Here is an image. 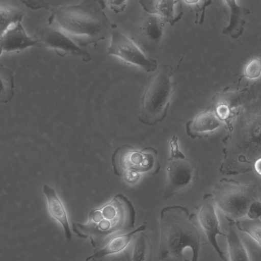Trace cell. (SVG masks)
<instances>
[{
  "label": "cell",
  "instance_id": "30bf717a",
  "mask_svg": "<svg viewBox=\"0 0 261 261\" xmlns=\"http://www.w3.org/2000/svg\"><path fill=\"white\" fill-rule=\"evenodd\" d=\"M34 38L39 43L40 47L51 48L60 57L72 56L85 62L91 60L89 52L77 46L63 33L48 24L38 27Z\"/></svg>",
  "mask_w": 261,
  "mask_h": 261
},
{
  "label": "cell",
  "instance_id": "603a6c76",
  "mask_svg": "<svg viewBox=\"0 0 261 261\" xmlns=\"http://www.w3.org/2000/svg\"><path fill=\"white\" fill-rule=\"evenodd\" d=\"M240 231L246 232L261 246V221L259 219L252 220L243 218L235 222Z\"/></svg>",
  "mask_w": 261,
  "mask_h": 261
},
{
  "label": "cell",
  "instance_id": "e0dca14e",
  "mask_svg": "<svg viewBox=\"0 0 261 261\" xmlns=\"http://www.w3.org/2000/svg\"><path fill=\"white\" fill-rule=\"evenodd\" d=\"M43 192L47 203L48 212L51 216L62 225L65 238L67 242L72 239V233L65 207L56 191L47 184H44Z\"/></svg>",
  "mask_w": 261,
  "mask_h": 261
},
{
  "label": "cell",
  "instance_id": "d6986e66",
  "mask_svg": "<svg viewBox=\"0 0 261 261\" xmlns=\"http://www.w3.org/2000/svg\"><path fill=\"white\" fill-rule=\"evenodd\" d=\"M228 226L225 236L227 240V261H250L248 252L238 232L235 222L227 220Z\"/></svg>",
  "mask_w": 261,
  "mask_h": 261
},
{
  "label": "cell",
  "instance_id": "d4e9b609",
  "mask_svg": "<svg viewBox=\"0 0 261 261\" xmlns=\"http://www.w3.org/2000/svg\"><path fill=\"white\" fill-rule=\"evenodd\" d=\"M261 74V59L253 58L251 59L245 67L244 74L239 81L243 77L254 79Z\"/></svg>",
  "mask_w": 261,
  "mask_h": 261
},
{
  "label": "cell",
  "instance_id": "277c9868",
  "mask_svg": "<svg viewBox=\"0 0 261 261\" xmlns=\"http://www.w3.org/2000/svg\"><path fill=\"white\" fill-rule=\"evenodd\" d=\"M135 221L136 211L132 202L119 193L101 206L92 210L86 223H72V229L79 237L89 239L96 248L113 237L132 230Z\"/></svg>",
  "mask_w": 261,
  "mask_h": 261
},
{
  "label": "cell",
  "instance_id": "3957f363",
  "mask_svg": "<svg viewBox=\"0 0 261 261\" xmlns=\"http://www.w3.org/2000/svg\"><path fill=\"white\" fill-rule=\"evenodd\" d=\"M103 2L84 1L50 10L48 25L58 30L80 47L97 43L111 34L113 23L106 14Z\"/></svg>",
  "mask_w": 261,
  "mask_h": 261
},
{
  "label": "cell",
  "instance_id": "7c38bea8",
  "mask_svg": "<svg viewBox=\"0 0 261 261\" xmlns=\"http://www.w3.org/2000/svg\"><path fill=\"white\" fill-rule=\"evenodd\" d=\"M139 3L147 13L153 14L174 26L184 15L181 1H140Z\"/></svg>",
  "mask_w": 261,
  "mask_h": 261
},
{
  "label": "cell",
  "instance_id": "ba28073f",
  "mask_svg": "<svg viewBox=\"0 0 261 261\" xmlns=\"http://www.w3.org/2000/svg\"><path fill=\"white\" fill-rule=\"evenodd\" d=\"M178 137L173 135L170 141V154L167 162V178L163 194L164 200L188 187L193 182L195 167L179 149Z\"/></svg>",
  "mask_w": 261,
  "mask_h": 261
},
{
  "label": "cell",
  "instance_id": "cb8c5ba5",
  "mask_svg": "<svg viewBox=\"0 0 261 261\" xmlns=\"http://www.w3.org/2000/svg\"><path fill=\"white\" fill-rule=\"evenodd\" d=\"M188 6L191 12L195 17L194 22L196 24H203L205 19V14L206 8L210 6L212 1H184Z\"/></svg>",
  "mask_w": 261,
  "mask_h": 261
},
{
  "label": "cell",
  "instance_id": "5b68a950",
  "mask_svg": "<svg viewBox=\"0 0 261 261\" xmlns=\"http://www.w3.org/2000/svg\"><path fill=\"white\" fill-rule=\"evenodd\" d=\"M177 69L163 65L152 75L141 98L140 122L154 126L165 119L175 89L172 76Z\"/></svg>",
  "mask_w": 261,
  "mask_h": 261
},
{
  "label": "cell",
  "instance_id": "8fae6325",
  "mask_svg": "<svg viewBox=\"0 0 261 261\" xmlns=\"http://www.w3.org/2000/svg\"><path fill=\"white\" fill-rule=\"evenodd\" d=\"M216 204L212 194H205L197 208L198 223L207 241L222 261H227L226 255L217 242L218 235L225 236L220 229L219 221L216 211Z\"/></svg>",
  "mask_w": 261,
  "mask_h": 261
},
{
  "label": "cell",
  "instance_id": "52a82bcc",
  "mask_svg": "<svg viewBox=\"0 0 261 261\" xmlns=\"http://www.w3.org/2000/svg\"><path fill=\"white\" fill-rule=\"evenodd\" d=\"M212 195L216 206L226 220L234 222L244 218L251 203L258 200L256 185L243 184L225 178L216 184Z\"/></svg>",
  "mask_w": 261,
  "mask_h": 261
},
{
  "label": "cell",
  "instance_id": "83f0119b",
  "mask_svg": "<svg viewBox=\"0 0 261 261\" xmlns=\"http://www.w3.org/2000/svg\"><path fill=\"white\" fill-rule=\"evenodd\" d=\"M110 8L115 13L123 12L126 6L127 1H108L106 2Z\"/></svg>",
  "mask_w": 261,
  "mask_h": 261
},
{
  "label": "cell",
  "instance_id": "7402d4cb",
  "mask_svg": "<svg viewBox=\"0 0 261 261\" xmlns=\"http://www.w3.org/2000/svg\"><path fill=\"white\" fill-rule=\"evenodd\" d=\"M0 102L6 103L14 96V76L13 71L2 64L0 66Z\"/></svg>",
  "mask_w": 261,
  "mask_h": 261
},
{
  "label": "cell",
  "instance_id": "f1b7e54d",
  "mask_svg": "<svg viewBox=\"0 0 261 261\" xmlns=\"http://www.w3.org/2000/svg\"><path fill=\"white\" fill-rule=\"evenodd\" d=\"M253 169L261 176V158L258 159L254 163Z\"/></svg>",
  "mask_w": 261,
  "mask_h": 261
},
{
  "label": "cell",
  "instance_id": "ac0fdd59",
  "mask_svg": "<svg viewBox=\"0 0 261 261\" xmlns=\"http://www.w3.org/2000/svg\"><path fill=\"white\" fill-rule=\"evenodd\" d=\"M123 251L127 261H151L153 246L148 236L141 231L134 236Z\"/></svg>",
  "mask_w": 261,
  "mask_h": 261
},
{
  "label": "cell",
  "instance_id": "484cf974",
  "mask_svg": "<svg viewBox=\"0 0 261 261\" xmlns=\"http://www.w3.org/2000/svg\"><path fill=\"white\" fill-rule=\"evenodd\" d=\"M27 7L37 10L42 8L49 9L50 10L56 7L64 5L66 2L59 1H21Z\"/></svg>",
  "mask_w": 261,
  "mask_h": 261
},
{
  "label": "cell",
  "instance_id": "4316f807",
  "mask_svg": "<svg viewBox=\"0 0 261 261\" xmlns=\"http://www.w3.org/2000/svg\"><path fill=\"white\" fill-rule=\"evenodd\" d=\"M246 216L250 220L259 219L261 217V202L257 200L252 202L248 209Z\"/></svg>",
  "mask_w": 261,
  "mask_h": 261
},
{
  "label": "cell",
  "instance_id": "9c48e42d",
  "mask_svg": "<svg viewBox=\"0 0 261 261\" xmlns=\"http://www.w3.org/2000/svg\"><path fill=\"white\" fill-rule=\"evenodd\" d=\"M107 54L120 59L124 62L150 72L157 69V61L147 56L129 38L122 33L115 24L111 33Z\"/></svg>",
  "mask_w": 261,
  "mask_h": 261
},
{
  "label": "cell",
  "instance_id": "5bb4252c",
  "mask_svg": "<svg viewBox=\"0 0 261 261\" xmlns=\"http://www.w3.org/2000/svg\"><path fill=\"white\" fill-rule=\"evenodd\" d=\"M223 123L209 108L198 113L186 124V132L191 138L206 136L219 128Z\"/></svg>",
  "mask_w": 261,
  "mask_h": 261
},
{
  "label": "cell",
  "instance_id": "4fadbf2b",
  "mask_svg": "<svg viewBox=\"0 0 261 261\" xmlns=\"http://www.w3.org/2000/svg\"><path fill=\"white\" fill-rule=\"evenodd\" d=\"M1 55L17 52L30 47H40L37 40L30 37L21 23L11 28L1 36Z\"/></svg>",
  "mask_w": 261,
  "mask_h": 261
},
{
  "label": "cell",
  "instance_id": "ffe728a7",
  "mask_svg": "<svg viewBox=\"0 0 261 261\" xmlns=\"http://www.w3.org/2000/svg\"><path fill=\"white\" fill-rule=\"evenodd\" d=\"M164 23L156 15L145 13L138 25L139 33L145 39L151 41H159L163 33Z\"/></svg>",
  "mask_w": 261,
  "mask_h": 261
},
{
  "label": "cell",
  "instance_id": "8992f818",
  "mask_svg": "<svg viewBox=\"0 0 261 261\" xmlns=\"http://www.w3.org/2000/svg\"><path fill=\"white\" fill-rule=\"evenodd\" d=\"M111 163L114 174L132 184L141 176L157 174L161 168L156 149L152 147L137 148L128 144L115 150Z\"/></svg>",
  "mask_w": 261,
  "mask_h": 261
},
{
  "label": "cell",
  "instance_id": "6da1fadb",
  "mask_svg": "<svg viewBox=\"0 0 261 261\" xmlns=\"http://www.w3.org/2000/svg\"><path fill=\"white\" fill-rule=\"evenodd\" d=\"M226 125L220 172L237 175L253 171L261 158V107L236 109Z\"/></svg>",
  "mask_w": 261,
  "mask_h": 261
},
{
  "label": "cell",
  "instance_id": "7a4b0ae2",
  "mask_svg": "<svg viewBox=\"0 0 261 261\" xmlns=\"http://www.w3.org/2000/svg\"><path fill=\"white\" fill-rule=\"evenodd\" d=\"M207 243L196 214L181 205L162 209L159 247L160 260L198 261L200 249Z\"/></svg>",
  "mask_w": 261,
  "mask_h": 261
},
{
  "label": "cell",
  "instance_id": "9a60e30c",
  "mask_svg": "<svg viewBox=\"0 0 261 261\" xmlns=\"http://www.w3.org/2000/svg\"><path fill=\"white\" fill-rule=\"evenodd\" d=\"M224 11L227 15L228 24L222 31L223 34L236 39L244 31L246 17L250 13L249 10L238 5L235 1H223Z\"/></svg>",
  "mask_w": 261,
  "mask_h": 261
},
{
  "label": "cell",
  "instance_id": "2e32d148",
  "mask_svg": "<svg viewBox=\"0 0 261 261\" xmlns=\"http://www.w3.org/2000/svg\"><path fill=\"white\" fill-rule=\"evenodd\" d=\"M145 222L137 228L126 233H122L111 238L105 246L92 255L88 256L84 261H98L110 255L116 254L124 251L134 236L138 232L146 229Z\"/></svg>",
  "mask_w": 261,
  "mask_h": 261
},
{
  "label": "cell",
  "instance_id": "44dd1931",
  "mask_svg": "<svg viewBox=\"0 0 261 261\" xmlns=\"http://www.w3.org/2000/svg\"><path fill=\"white\" fill-rule=\"evenodd\" d=\"M1 36L11 28L21 23L24 13L21 10L11 6L1 4Z\"/></svg>",
  "mask_w": 261,
  "mask_h": 261
}]
</instances>
